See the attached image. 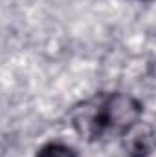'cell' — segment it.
I'll list each match as a JSON object with an SVG mask.
<instances>
[{"label":"cell","instance_id":"obj_1","mask_svg":"<svg viewBox=\"0 0 156 157\" xmlns=\"http://www.w3.org/2000/svg\"><path fill=\"white\" fill-rule=\"evenodd\" d=\"M143 112L140 101L127 93H109L94 97L72 110V124L86 141H99L109 135L123 133Z\"/></svg>","mask_w":156,"mask_h":157},{"label":"cell","instance_id":"obj_2","mask_svg":"<svg viewBox=\"0 0 156 157\" xmlns=\"http://www.w3.org/2000/svg\"><path fill=\"white\" fill-rule=\"evenodd\" d=\"M125 150L130 157H149L154 148V132L149 122L136 121L123 132Z\"/></svg>","mask_w":156,"mask_h":157},{"label":"cell","instance_id":"obj_3","mask_svg":"<svg viewBox=\"0 0 156 157\" xmlns=\"http://www.w3.org/2000/svg\"><path fill=\"white\" fill-rule=\"evenodd\" d=\"M35 157H77L76 152L66 146V144H61V143H50L46 146H42Z\"/></svg>","mask_w":156,"mask_h":157}]
</instances>
